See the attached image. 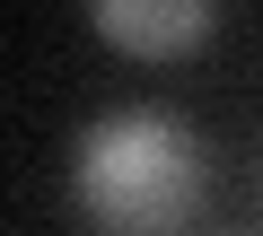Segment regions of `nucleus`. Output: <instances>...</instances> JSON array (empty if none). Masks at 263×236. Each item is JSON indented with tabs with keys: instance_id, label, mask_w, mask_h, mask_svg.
<instances>
[{
	"instance_id": "obj_1",
	"label": "nucleus",
	"mask_w": 263,
	"mask_h": 236,
	"mask_svg": "<svg viewBox=\"0 0 263 236\" xmlns=\"http://www.w3.org/2000/svg\"><path fill=\"white\" fill-rule=\"evenodd\" d=\"M70 201L97 236H176L202 201V140L167 105H114L70 149Z\"/></svg>"
},
{
	"instance_id": "obj_2",
	"label": "nucleus",
	"mask_w": 263,
	"mask_h": 236,
	"mask_svg": "<svg viewBox=\"0 0 263 236\" xmlns=\"http://www.w3.org/2000/svg\"><path fill=\"white\" fill-rule=\"evenodd\" d=\"M97 35L123 44V53H149V61H176L193 53L211 27H219V0H97Z\"/></svg>"
}]
</instances>
